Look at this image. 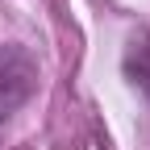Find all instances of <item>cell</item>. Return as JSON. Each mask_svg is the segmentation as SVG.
<instances>
[{
	"mask_svg": "<svg viewBox=\"0 0 150 150\" xmlns=\"http://www.w3.org/2000/svg\"><path fill=\"white\" fill-rule=\"evenodd\" d=\"M33 92H38V59L17 42L0 46V125L17 108H25Z\"/></svg>",
	"mask_w": 150,
	"mask_h": 150,
	"instance_id": "cell-1",
	"label": "cell"
},
{
	"mask_svg": "<svg viewBox=\"0 0 150 150\" xmlns=\"http://www.w3.org/2000/svg\"><path fill=\"white\" fill-rule=\"evenodd\" d=\"M121 67H125L129 79H134V83L146 92V96H150V29H138L134 38H129Z\"/></svg>",
	"mask_w": 150,
	"mask_h": 150,
	"instance_id": "cell-2",
	"label": "cell"
}]
</instances>
